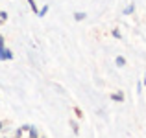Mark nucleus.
<instances>
[{
    "instance_id": "obj_4",
    "label": "nucleus",
    "mask_w": 146,
    "mask_h": 138,
    "mask_svg": "<svg viewBox=\"0 0 146 138\" xmlns=\"http://www.w3.org/2000/svg\"><path fill=\"white\" fill-rule=\"evenodd\" d=\"M133 9H135V6H133V4H129V6L124 9V15H131V13H133Z\"/></svg>"
},
{
    "instance_id": "obj_10",
    "label": "nucleus",
    "mask_w": 146,
    "mask_h": 138,
    "mask_svg": "<svg viewBox=\"0 0 146 138\" xmlns=\"http://www.w3.org/2000/svg\"><path fill=\"white\" fill-rule=\"evenodd\" d=\"M70 125H72V129H74V131L78 133V125H76V122H70Z\"/></svg>"
},
{
    "instance_id": "obj_9",
    "label": "nucleus",
    "mask_w": 146,
    "mask_h": 138,
    "mask_svg": "<svg viewBox=\"0 0 146 138\" xmlns=\"http://www.w3.org/2000/svg\"><path fill=\"white\" fill-rule=\"evenodd\" d=\"M113 35L117 37V39H120V32H118V30H113Z\"/></svg>"
},
{
    "instance_id": "obj_2",
    "label": "nucleus",
    "mask_w": 146,
    "mask_h": 138,
    "mask_svg": "<svg viewBox=\"0 0 146 138\" xmlns=\"http://www.w3.org/2000/svg\"><path fill=\"white\" fill-rule=\"evenodd\" d=\"M37 136H39V133H37V129L30 125V138H37Z\"/></svg>"
},
{
    "instance_id": "obj_3",
    "label": "nucleus",
    "mask_w": 146,
    "mask_h": 138,
    "mask_svg": "<svg viewBox=\"0 0 146 138\" xmlns=\"http://www.w3.org/2000/svg\"><path fill=\"white\" fill-rule=\"evenodd\" d=\"M111 98H113L115 101H124V96H122L120 92H117V94H113V96H111Z\"/></svg>"
},
{
    "instance_id": "obj_7",
    "label": "nucleus",
    "mask_w": 146,
    "mask_h": 138,
    "mask_svg": "<svg viewBox=\"0 0 146 138\" xmlns=\"http://www.w3.org/2000/svg\"><path fill=\"white\" fill-rule=\"evenodd\" d=\"M46 11H48V6H44L43 9L39 11V17H44V15H46Z\"/></svg>"
},
{
    "instance_id": "obj_13",
    "label": "nucleus",
    "mask_w": 146,
    "mask_h": 138,
    "mask_svg": "<svg viewBox=\"0 0 146 138\" xmlns=\"http://www.w3.org/2000/svg\"><path fill=\"white\" fill-rule=\"evenodd\" d=\"M144 85H146V74H144Z\"/></svg>"
},
{
    "instance_id": "obj_6",
    "label": "nucleus",
    "mask_w": 146,
    "mask_h": 138,
    "mask_svg": "<svg viewBox=\"0 0 146 138\" xmlns=\"http://www.w3.org/2000/svg\"><path fill=\"white\" fill-rule=\"evenodd\" d=\"M124 64H126L124 57H117V66H124Z\"/></svg>"
},
{
    "instance_id": "obj_1",
    "label": "nucleus",
    "mask_w": 146,
    "mask_h": 138,
    "mask_svg": "<svg viewBox=\"0 0 146 138\" xmlns=\"http://www.w3.org/2000/svg\"><path fill=\"white\" fill-rule=\"evenodd\" d=\"M9 59H13L11 50H6V48H4V44H0V61H9Z\"/></svg>"
},
{
    "instance_id": "obj_8",
    "label": "nucleus",
    "mask_w": 146,
    "mask_h": 138,
    "mask_svg": "<svg viewBox=\"0 0 146 138\" xmlns=\"http://www.w3.org/2000/svg\"><path fill=\"white\" fill-rule=\"evenodd\" d=\"M28 4H30V7H32V9L37 13V6H35V2H33V0H28Z\"/></svg>"
},
{
    "instance_id": "obj_11",
    "label": "nucleus",
    "mask_w": 146,
    "mask_h": 138,
    "mask_svg": "<svg viewBox=\"0 0 146 138\" xmlns=\"http://www.w3.org/2000/svg\"><path fill=\"white\" fill-rule=\"evenodd\" d=\"M0 44H4V37L2 35H0Z\"/></svg>"
},
{
    "instance_id": "obj_5",
    "label": "nucleus",
    "mask_w": 146,
    "mask_h": 138,
    "mask_svg": "<svg viewBox=\"0 0 146 138\" xmlns=\"http://www.w3.org/2000/svg\"><path fill=\"white\" fill-rule=\"evenodd\" d=\"M74 18L76 20H83V18H85V13H82V11H80V13H74Z\"/></svg>"
},
{
    "instance_id": "obj_12",
    "label": "nucleus",
    "mask_w": 146,
    "mask_h": 138,
    "mask_svg": "<svg viewBox=\"0 0 146 138\" xmlns=\"http://www.w3.org/2000/svg\"><path fill=\"white\" fill-rule=\"evenodd\" d=\"M2 127H4V124H2V122H0V131H2Z\"/></svg>"
}]
</instances>
